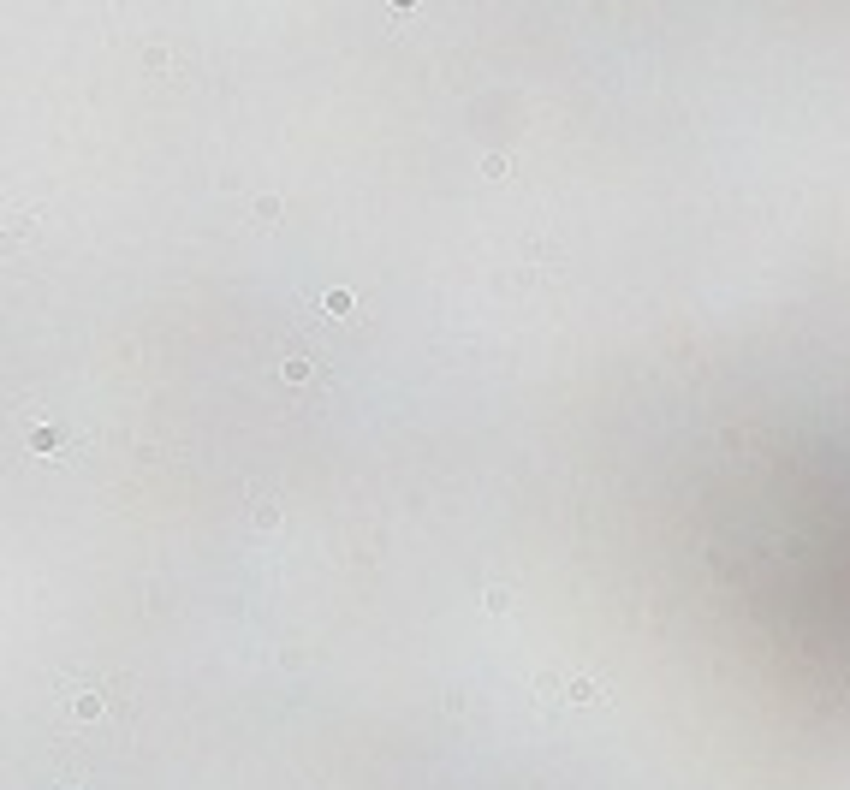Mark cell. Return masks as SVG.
<instances>
[{
  "mask_svg": "<svg viewBox=\"0 0 850 790\" xmlns=\"http://www.w3.org/2000/svg\"><path fill=\"white\" fill-rule=\"evenodd\" d=\"M327 315H351V292H327Z\"/></svg>",
  "mask_w": 850,
  "mask_h": 790,
  "instance_id": "cell-2",
  "label": "cell"
},
{
  "mask_svg": "<svg viewBox=\"0 0 850 790\" xmlns=\"http://www.w3.org/2000/svg\"><path fill=\"white\" fill-rule=\"evenodd\" d=\"M393 6H398V12H410V6H416V0H393Z\"/></svg>",
  "mask_w": 850,
  "mask_h": 790,
  "instance_id": "cell-5",
  "label": "cell"
},
{
  "mask_svg": "<svg viewBox=\"0 0 850 790\" xmlns=\"http://www.w3.org/2000/svg\"><path fill=\"white\" fill-rule=\"evenodd\" d=\"M536 695H541V701H559V708H601L607 683H601V678H559V671H541V678H536Z\"/></svg>",
  "mask_w": 850,
  "mask_h": 790,
  "instance_id": "cell-1",
  "label": "cell"
},
{
  "mask_svg": "<svg viewBox=\"0 0 850 790\" xmlns=\"http://www.w3.org/2000/svg\"><path fill=\"white\" fill-rule=\"evenodd\" d=\"M30 446H36V452H54L60 434H54V428H36V434H30Z\"/></svg>",
  "mask_w": 850,
  "mask_h": 790,
  "instance_id": "cell-3",
  "label": "cell"
},
{
  "mask_svg": "<svg viewBox=\"0 0 850 790\" xmlns=\"http://www.w3.org/2000/svg\"><path fill=\"white\" fill-rule=\"evenodd\" d=\"M286 380H309V357H286Z\"/></svg>",
  "mask_w": 850,
  "mask_h": 790,
  "instance_id": "cell-4",
  "label": "cell"
}]
</instances>
